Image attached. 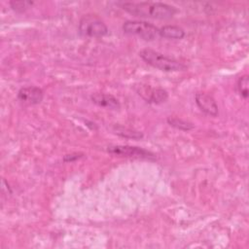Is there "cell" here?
Instances as JSON below:
<instances>
[{
	"label": "cell",
	"mask_w": 249,
	"mask_h": 249,
	"mask_svg": "<svg viewBox=\"0 0 249 249\" xmlns=\"http://www.w3.org/2000/svg\"><path fill=\"white\" fill-rule=\"evenodd\" d=\"M122 8L132 16L154 19H168L177 13L175 7L161 2H124Z\"/></svg>",
	"instance_id": "cell-1"
},
{
	"label": "cell",
	"mask_w": 249,
	"mask_h": 249,
	"mask_svg": "<svg viewBox=\"0 0 249 249\" xmlns=\"http://www.w3.org/2000/svg\"><path fill=\"white\" fill-rule=\"evenodd\" d=\"M139 55L149 65L165 72L183 71L187 67L184 63L148 48L141 50Z\"/></svg>",
	"instance_id": "cell-2"
},
{
	"label": "cell",
	"mask_w": 249,
	"mask_h": 249,
	"mask_svg": "<svg viewBox=\"0 0 249 249\" xmlns=\"http://www.w3.org/2000/svg\"><path fill=\"white\" fill-rule=\"evenodd\" d=\"M79 31L83 36L101 38L108 33V27L97 16H84L79 22Z\"/></svg>",
	"instance_id": "cell-3"
},
{
	"label": "cell",
	"mask_w": 249,
	"mask_h": 249,
	"mask_svg": "<svg viewBox=\"0 0 249 249\" xmlns=\"http://www.w3.org/2000/svg\"><path fill=\"white\" fill-rule=\"evenodd\" d=\"M123 30L129 35H136L146 41H152L159 36V28L154 24L142 20H126Z\"/></svg>",
	"instance_id": "cell-4"
},
{
	"label": "cell",
	"mask_w": 249,
	"mask_h": 249,
	"mask_svg": "<svg viewBox=\"0 0 249 249\" xmlns=\"http://www.w3.org/2000/svg\"><path fill=\"white\" fill-rule=\"evenodd\" d=\"M107 151L116 156L133 158V159H144V160H155L156 156L143 148L128 146V145H113L107 148Z\"/></svg>",
	"instance_id": "cell-5"
},
{
	"label": "cell",
	"mask_w": 249,
	"mask_h": 249,
	"mask_svg": "<svg viewBox=\"0 0 249 249\" xmlns=\"http://www.w3.org/2000/svg\"><path fill=\"white\" fill-rule=\"evenodd\" d=\"M137 92L147 102L155 103V104L165 102L168 98L167 91L160 88H152L150 86H140Z\"/></svg>",
	"instance_id": "cell-6"
},
{
	"label": "cell",
	"mask_w": 249,
	"mask_h": 249,
	"mask_svg": "<svg viewBox=\"0 0 249 249\" xmlns=\"http://www.w3.org/2000/svg\"><path fill=\"white\" fill-rule=\"evenodd\" d=\"M44 97L43 90L35 86L21 88L18 92V99L26 105L39 104Z\"/></svg>",
	"instance_id": "cell-7"
},
{
	"label": "cell",
	"mask_w": 249,
	"mask_h": 249,
	"mask_svg": "<svg viewBox=\"0 0 249 249\" xmlns=\"http://www.w3.org/2000/svg\"><path fill=\"white\" fill-rule=\"evenodd\" d=\"M195 98L196 105L203 113L211 117H216L218 115V105L211 95L205 92H197L196 93Z\"/></svg>",
	"instance_id": "cell-8"
},
{
	"label": "cell",
	"mask_w": 249,
	"mask_h": 249,
	"mask_svg": "<svg viewBox=\"0 0 249 249\" xmlns=\"http://www.w3.org/2000/svg\"><path fill=\"white\" fill-rule=\"evenodd\" d=\"M91 101L99 107L110 109V110H118L121 107L119 100L109 93L104 92H95L90 96Z\"/></svg>",
	"instance_id": "cell-9"
},
{
	"label": "cell",
	"mask_w": 249,
	"mask_h": 249,
	"mask_svg": "<svg viewBox=\"0 0 249 249\" xmlns=\"http://www.w3.org/2000/svg\"><path fill=\"white\" fill-rule=\"evenodd\" d=\"M159 35L166 39H182L185 36V31L177 25H164L160 28Z\"/></svg>",
	"instance_id": "cell-10"
},
{
	"label": "cell",
	"mask_w": 249,
	"mask_h": 249,
	"mask_svg": "<svg viewBox=\"0 0 249 249\" xmlns=\"http://www.w3.org/2000/svg\"><path fill=\"white\" fill-rule=\"evenodd\" d=\"M167 123L171 126L181 129V130H185V131H188V130H191L194 128V124L192 123L185 121L183 119H180V118H176V117H168Z\"/></svg>",
	"instance_id": "cell-11"
},
{
	"label": "cell",
	"mask_w": 249,
	"mask_h": 249,
	"mask_svg": "<svg viewBox=\"0 0 249 249\" xmlns=\"http://www.w3.org/2000/svg\"><path fill=\"white\" fill-rule=\"evenodd\" d=\"M116 133L121 135V136H123V137H125V138L140 139V138L143 137L142 132L135 131V130H132V129H129V128H125V127H123V126L116 127Z\"/></svg>",
	"instance_id": "cell-12"
},
{
	"label": "cell",
	"mask_w": 249,
	"mask_h": 249,
	"mask_svg": "<svg viewBox=\"0 0 249 249\" xmlns=\"http://www.w3.org/2000/svg\"><path fill=\"white\" fill-rule=\"evenodd\" d=\"M9 4L15 12L23 13L27 9L31 8V6L33 5V2L32 1H23V0H20V1H16L15 0V1H11Z\"/></svg>",
	"instance_id": "cell-13"
},
{
	"label": "cell",
	"mask_w": 249,
	"mask_h": 249,
	"mask_svg": "<svg viewBox=\"0 0 249 249\" xmlns=\"http://www.w3.org/2000/svg\"><path fill=\"white\" fill-rule=\"evenodd\" d=\"M248 85H249V80H248L247 75L241 76L237 81L238 91H239L240 95L245 99L248 97Z\"/></svg>",
	"instance_id": "cell-14"
},
{
	"label": "cell",
	"mask_w": 249,
	"mask_h": 249,
	"mask_svg": "<svg viewBox=\"0 0 249 249\" xmlns=\"http://www.w3.org/2000/svg\"><path fill=\"white\" fill-rule=\"evenodd\" d=\"M82 156H83L82 154H78V153L71 154V155H66V156H64L63 160H64V161H67V162H69V161H74V160L80 159Z\"/></svg>",
	"instance_id": "cell-15"
}]
</instances>
